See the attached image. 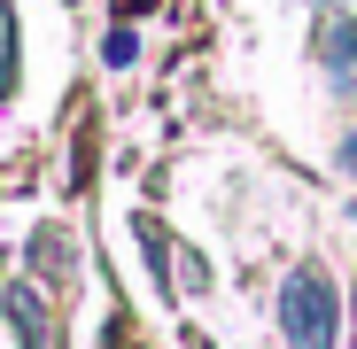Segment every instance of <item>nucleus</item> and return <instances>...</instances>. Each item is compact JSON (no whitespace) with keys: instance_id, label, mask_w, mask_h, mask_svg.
Returning a JSON list of instances; mask_svg holds the SVG:
<instances>
[{"instance_id":"f257e3e1","label":"nucleus","mask_w":357,"mask_h":349,"mask_svg":"<svg viewBox=\"0 0 357 349\" xmlns=\"http://www.w3.org/2000/svg\"><path fill=\"white\" fill-rule=\"evenodd\" d=\"M280 334H287V349H334L342 295H334V279L319 264H295L287 272V287H280Z\"/></svg>"},{"instance_id":"f03ea898","label":"nucleus","mask_w":357,"mask_h":349,"mask_svg":"<svg viewBox=\"0 0 357 349\" xmlns=\"http://www.w3.org/2000/svg\"><path fill=\"white\" fill-rule=\"evenodd\" d=\"M132 54H140V39H132V31H109V63H116V70H125Z\"/></svg>"}]
</instances>
